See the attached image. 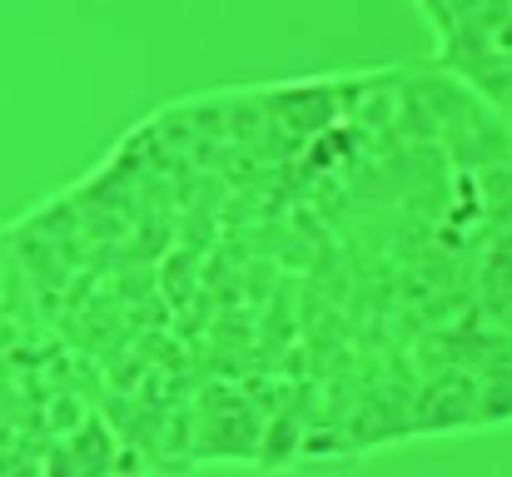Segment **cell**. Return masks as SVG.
<instances>
[]
</instances>
